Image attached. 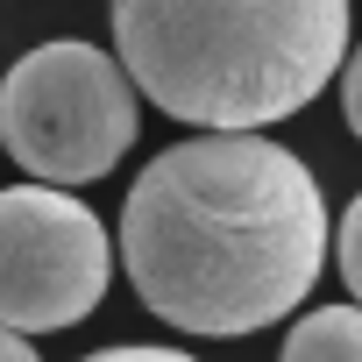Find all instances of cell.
<instances>
[{
  "label": "cell",
  "instance_id": "3957f363",
  "mask_svg": "<svg viewBox=\"0 0 362 362\" xmlns=\"http://www.w3.org/2000/svg\"><path fill=\"white\" fill-rule=\"evenodd\" d=\"M135 78L100 43H36L0 78V142L36 185H93L135 149Z\"/></svg>",
  "mask_w": 362,
  "mask_h": 362
},
{
  "label": "cell",
  "instance_id": "9c48e42d",
  "mask_svg": "<svg viewBox=\"0 0 362 362\" xmlns=\"http://www.w3.org/2000/svg\"><path fill=\"white\" fill-rule=\"evenodd\" d=\"M0 362H43V355H36V341H22L15 327H0Z\"/></svg>",
  "mask_w": 362,
  "mask_h": 362
},
{
  "label": "cell",
  "instance_id": "277c9868",
  "mask_svg": "<svg viewBox=\"0 0 362 362\" xmlns=\"http://www.w3.org/2000/svg\"><path fill=\"white\" fill-rule=\"evenodd\" d=\"M114 284V242L64 185L0 192V327L57 334L78 327Z\"/></svg>",
  "mask_w": 362,
  "mask_h": 362
},
{
  "label": "cell",
  "instance_id": "6da1fadb",
  "mask_svg": "<svg viewBox=\"0 0 362 362\" xmlns=\"http://www.w3.org/2000/svg\"><path fill=\"white\" fill-rule=\"evenodd\" d=\"M121 263L135 298L177 334H263L327 263L320 177L256 128H206L135 177Z\"/></svg>",
  "mask_w": 362,
  "mask_h": 362
},
{
  "label": "cell",
  "instance_id": "8992f818",
  "mask_svg": "<svg viewBox=\"0 0 362 362\" xmlns=\"http://www.w3.org/2000/svg\"><path fill=\"white\" fill-rule=\"evenodd\" d=\"M334 242H341V284H348L355 305H362V192H355V206L341 214V235H334Z\"/></svg>",
  "mask_w": 362,
  "mask_h": 362
},
{
  "label": "cell",
  "instance_id": "52a82bcc",
  "mask_svg": "<svg viewBox=\"0 0 362 362\" xmlns=\"http://www.w3.org/2000/svg\"><path fill=\"white\" fill-rule=\"evenodd\" d=\"M341 114H348V128H355V142H362V50L341 64Z\"/></svg>",
  "mask_w": 362,
  "mask_h": 362
},
{
  "label": "cell",
  "instance_id": "7a4b0ae2",
  "mask_svg": "<svg viewBox=\"0 0 362 362\" xmlns=\"http://www.w3.org/2000/svg\"><path fill=\"white\" fill-rule=\"evenodd\" d=\"M114 57L170 121L270 128L348 64V0H114Z\"/></svg>",
  "mask_w": 362,
  "mask_h": 362
},
{
  "label": "cell",
  "instance_id": "ba28073f",
  "mask_svg": "<svg viewBox=\"0 0 362 362\" xmlns=\"http://www.w3.org/2000/svg\"><path fill=\"white\" fill-rule=\"evenodd\" d=\"M86 362H199V355H185V348H100Z\"/></svg>",
  "mask_w": 362,
  "mask_h": 362
},
{
  "label": "cell",
  "instance_id": "5b68a950",
  "mask_svg": "<svg viewBox=\"0 0 362 362\" xmlns=\"http://www.w3.org/2000/svg\"><path fill=\"white\" fill-rule=\"evenodd\" d=\"M277 362H362V305H320V313H305L284 334Z\"/></svg>",
  "mask_w": 362,
  "mask_h": 362
}]
</instances>
